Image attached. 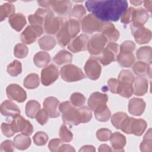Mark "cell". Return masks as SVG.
I'll use <instances>...</instances> for the list:
<instances>
[{
    "label": "cell",
    "mask_w": 152,
    "mask_h": 152,
    "mask_svg": "<svg viewBox=\"0 0 152 152\" xmlns=\"http://www.w3.org/2000/svg\"><path fill=\"white\" fill-rule=\"evenodd\" d=\"M85 5L89 12L104 22L117 21L128 8L125 0L87 1Z\"/></svg>",
    "instance_id": "1"
},
{
    "label": "cell",
    "mask_w": 152,
    "mask_h": 152,
    "mask_svg": "<svg viewBox=\"0 0 152 152\" xmlns=\"http://www.w3.org/2000/svg\"><path fill=\"white\" fill-rule=\"evenodd\" d=\"M80 31V24L78 21L69 18L64 22L60 30L56 34L58 44L65 47L74 39Z\"/></svg>",
    "instance_id": "2"
},
{
    "label": "cell",
    "mask_w": 152,
    "mask_h": 152,
    "mask_svg": "<svg viewBox=\"0 0 152 152\" xmlns=\"http://www.w3.org/2000/svg\"><path fill=\"white\" fill-rule=\"evenodd\" d=\"M59 110L62 113V119L64 124L70 126L81 124L78 109H76L70 102L66 101L59 104Z\"/></svg>",
    "instance_id": "3"
},
{
    "label": "cell",
    "mask_w": 152,
    "mask_h": 152,
    "mask_svg": "<svg viewBox=\"0 0 152 152\" xmlns=\"http://www.w3.org/2000/svg\"><path fill=\"white\" fill-rule=\"evenodd\" d=\"M147 124L142 119H136L126 116L122 122L120 129L128 134L141 136L147 128Z\"/></svg>",
    "instance_id": "4"
},
{
    "label": "cell",
    "mask_w": 152,
    "mask_h": 152,
    "mask_svg": "<svg viewBox=\"0 0 152 152\" xmlns=\"http://www.w3.org/2000/svg\"><path fill=\"white\" fill-rule=\"evenodd\" d=\"M107 22H104L93 14H88L83 18L81 21L82 31L87 34L94 32H102Z\"/></svg>",
    "instance_id": "5"
},
{
    "label": "cell",
    "mask_w": 152,
    "mask_h": 152,
    "mask_svg": "<svg viewBox=\"0 0 152 152\" xmlns=\"http://www.w3.org/2000/svg\"><path fill=\"white\" fill-rule=\"evenodd\" d=\"M37 2L40 6L53 11L61 16L69 14L72 7L70 1H37Z\"/></svg>",
    "instance_id": "6"
},
{
    "label": "cell",
    "mask_w": 152,
    "mask_h": 152,
    "mask_svg": "<svg viewBox=\"0 0 152 152\" xmlns=\"http://www.w3.org/2000/svg\"><path fill=\"white\" fill-rule=\"evenodd\" d=\"M60 75L62 79L66 82L78 81L86 77L82 70L73 64L63 66L60 69Z\"/></svg>",
    "instance_id": "7"
},
{
    "label": "cell",
    "mask_w": 152,
    "mask_h": 152,
    "mask_svg": "<svg viewBox=\"0 0 152 152\" xmlns=\"http://www.w3.org/2000/svg\"><path fill=\"white\" fill-rule=\"evenodd\" d=\"M107 42L106 37L102 34H96L88 40L87 49L91 55L99 56Z\"/></svg>",
    "instance_id": "8"
},
{
    "label": "cell",
    "mask_w": 152,
    "mask_h": 152,
    "mask_svg": "<svg viewBox=\"0 0 152 152\" xmlns=\"http://www.w3.org/2000/svg\"><path fill=\"white\" fill-rule=\"evenodd\" d=\"M118 48L119 45L117 43L110 42L104 48L102 53L96 56V59L103 65H107L116 60Z\"/></svg>",
    "instance_id": "9"
},
{
    "label": "cell",
    "mask_w": 152,
    "mask_h": 152,
    "mask_svg": "<svg viewBox=\"0 0 152 152\" xmlns=\"http://www.w3.org/2000/svg\"><path fill=\"white\" fill-rule=\"evenodd\" d=\"M63 23L62 18L56 17L54 12L49 10L45 17L43 28L46 33L53 35L59 32Z\"/></svg>",
    "instance_id": "10"
},
{
    "label": "cell",
    "mask_w": 152,
    "mask_h": 152,
    "mask_svg": "<svg viewBox=\"0 0 152 152\" xmlns=\"http://www.w3.org/2000/svg\"><path fill=\"white\" fill-rule=\"evenodd\" d=\"M43 27L34 25L28 26L21 34V40L23 43L30 45L34 43L37 38L43 33Z\"/></svg>",
    "instance_id": "11"
},
{
    "label": "cell",
    "mask_w": 152,
    "mask_h": 152,
    "mask_svg": "<svg viewBox=\"0 0 152 152\" xmlns=\"http://www.w3.org/2000/svg\"><path fill=\"white\" fill-rule=\"evenodd\" d=\"M132 35L134 36L135 42L140 44L148 43L151 38V31L144 27L143 26H138L132 24L131 25Z\"/></svg>",
    "instance_id": "12"
},
{
    "label": "cell",
    "mask_w": 152,
    "mask_h": 152,
    "mask_svg": "<svg viewBox=\"0 0 152 152\" xmlns=\"http://www.w3.org/2000/svg\"><path fill=\"white\" fill-rule=\"evenodd\" d=\"M11 124L15 133L21 132L23 134L29 136L34 131L31 124L20 115L13 118Z\"/></svg>",
    "instance_id": "13"
},
{
    "label": "cell",
    "mask_w": 152,
    "mask_h": 152,
    "mask_svg": "<svg viewBox=\"0 0 152 152\" xmlns=\"http://www.w3.org/2000/svg\"><path fill=\"white\" fill-rule=\"evenodd\" d=\"M84 69L86 76L92 80H96L100 76L102 67L96 58H90L86 62Z\"/></svg>",
    "instance_id": "14"
},
{
    "label": "cell",
    "mask_w": 152,
    "mask_h": 152,
    "mask_svg": "<svg viewBox=\"0 0 152 152\" xmlns=\"http://www.w3.org/2000/svg\"><path fill=\"white\" fill-rule=\"evenodd\" d=\"M108 100V96L106 94L96 91L93 93L88 98V106L93 110L102 109L107 106L106 103Z\"/></svg>",
    "instance_id": "15"
},
{
    "label": "cell",
    "mask_w": 152,
    "mask_h": 152,
    "mask_svg": "<svg viewBox=\"0 0 152 152\" xmlns=\"http://www.w3.org/2000/svg\"><path fill=\"white\" fill-rule=\"evenodd\" d=\"M58 69L53 64H50L42 70L41 81L45 86H49L53 84L58 78Z\"/></svg>",
    "instance_id": "16"
},
{
    "label": "cell",
    "mask_w": 152,
    "mask_h": 152,
    "mask_svg": "<svg viewBox=\"0 0 152 152\" xmlns=\"http://www.w3.org/2000/svg\"><path fill=\"white\" fill-rule=\"evenodd\" d=\"M6 93L10 99L19 103L24 102L27 99L26 91L17 84L9 85L6 88Z\"/></svg>",
    "instance_id": "17"
},
{
    "label": "cell",
    "mask_w": 152,
    "mask_h": 152,
    "mask_svg": "<svg viewBox=\"0 0 152 152\" xmlns=\"http://www.w3.org/2000/svg\"><path fill=\"white\" fill-rule=\"evenodd\" d=\"M89 37L86 34H81L72 39L68 45V49L72 52L78 53L87 49Z\"/></svg>",
    "instance_id": "18"
},
{
    "label": "cell",
    "mask_w": 152,
    "mask_h": 152,
    "mask_svg": "<svg viewBox=\"0 0 152 152\" xmlns=\"http://www.w3.org/2000/svg\"><path fill=\"white\" fill-rule=\"evenodd\" d=\"M59 101L55 97H48L43 102L44 109L48 112L50 118H55L59 116Z\"/></svg>",
    "instance_id": "19"
},
{
    "label": "cell",
    "mask_w": 152,
    "mask_h": 152,
    "mask_svg": "<svg viewBox=\"0 0 152 152\" xmlns=\"http://www.w3.org/2000/svg\"><path fill=\"white\" fill-rule=\"evenodd\" d=\"M0 110L3 116L11 117L12 119L20 114L19 107L14 102L9 100H6L1 103Z\"/></svg>",
    "instance_id": "20"
},
{
    "label": "cell",
    "mask_w": 152,
    "mask_h": 152,
    "mask_svg": "<svg viewBox=\"0 0 152 152\" xmlns=\"http://www.w3.org/2000/svg\"><path fill=\"white\" fill-rule=\"evenodd\" d=\"M145 106V102L142 99L133 97L129 101L128 111L132 115L140 116L144 112Z\"/></svg>",
    "instance_id": "21"
},
{
    "label": "cell",
    "mask_w": 152,
    "mask_h": 152,
    "mask_svg": "<svg viewBox=\"0 0 152 152\" xmlns=\"http://www.w3.org/2000/svg\"><path fill=\"white\" fill-rule=\"evenodd\" d=\"M148 11L142 8H139L135 9L133 8L131 14V22L133 24L138 26H143L149 19Z\"/></svg>",
    "instance_id": "22"
},
{
    "label": "cell",
    "mask_w": 152,
    "mask_h": 152,
    "mask_svg": "<svg viewBox=\"0 0 152 152\" xmlns=\"http://www.w3.org/2000/svg\"><path fill=\"white\" fill-rule=\"evenodd\" d=\"M134 93L137 96H141L147 93L148 88V80L142 76H137L135 78Z\"/></svg>",
    "instance_id": "23"
},
{
    "label": "cell",
    "mask_w": 152,
    "mask_h": 152,
    "mask_svg": "<svg viewBox=\"0 0 152 152\" xmlns=\"http://www.w3.org/2000/svg\"><path fill=\"white\" fill-rule=\"evenodd\" d=\"M49 10L47 8H38L34 14L28 16L29 23L31 24V25L43 27L44 26L45 17Z\"/></svg>",
    "instance_id": "24"
},
{
    "label": "cell",
    "mask_w": 152,
    "mask_h": 152,
    "mask_svg": "<svg viewBox=\"0 0 152 152\" xmlns=\"http://www.w3.org/2000/svg\"><path fill=\"white\" fill-rule=\"evenodd\" d=\"M110 144L115 151H124V147L126 144L125 137L118 132H115L111 135L110 138Z\"/></svg>",
    "instance_id": "25"
},
{
    "label": "cell",
    "mask_w": 152,
    "mask_h": 152,
    "mask_svg": "<svg viewBox=\"0 0 152 152\" xmlns=\"http://www.w3.org/2000/svg\"><path fill=\"white\" fill-rule=\"evenodd\" d=\"M8 22L12 28L17 31H20L27 23L25 16L21 13H16L11 15Z\"/></svg>",
    "instance_id": "26"
},
{
    "label": "cell",
    "mask_w": 152,
    "mask_h": 152,
    "mask_svg": "<svg viewBox=\"0 0 152 152\" xmlns=\"http://www.w3.org/2000/svg\"><path fill=\"white\" fill-rule=\"evenodd\" d=\"M116 60L121 66L129 68L134 64L135 58L131 52H120L117 55Z\"/></svg>",
    "instance_id": "27"
},
{
    "label": "cell",
    "mask_w": 152,
    "mask_h": 152,
    "mask_svg": "<svg viewBox=\"0 0 152 152\" xmlns=\"http://www.w3.org/2000/svg\"><path fill=\"white\" fill-rule=\"evenodd\" d=\"M133 72L138 76H148L151 78V72L150 65L142 62L137 61L135 62L132 65Z\"/></svg>",
    "instance_id": "28"
},
{
    "label": "cell",
    "mask_w": 152,
    "mask_h": 152,
    "mask_svg": "<svg viewBox=\"0 0 152 152\" xmlns=\"http://www.w3.org/2000/svg\"><path fill=\"white\" fill-rule=\"evenodd\" d=\"M102 34L106 37L107 40H109L111 42L117 41L120 36L119 31L115 28V26L110 22L107 23Z\"/></svg>",
    "instance_id": "29"
},
{
    "label": "cell",
    "mask_w": 152,
    "mask_h": 152,
    "mask_svg": "<svg viewBox=\"0 0 152 152\" xmlns=\"http://www.w3.org/2000/svg\"><path fill=\"white\" fill-rule=\"evenodd\" d=\"M151 48L150 46H142L137 50L136 56L140 61L150 65L151 64Z\"/></svg>",
    "instance_id": "30"
},
{
    "label": "cell",
    "mask_w": 152,
    "mask_h": 152,
    "mask_svg": "<svg viewBox=\"0 0 152 152\" xmlns=\"http://www.w3.org/2000/svg\"><path fill=\"white\" fill-rule=\"evenodd\" d=\"M14 143L16 148L24 150L28 148L31 144L30 138L24 134H18L14 138Z\"/></svg>",
    "instance_id": "31"
},
{
    "label": "cell",
    "mask_w": 152,
    "mask_h": 152,
    "mask_svg": "<svg viewBox=\"0 0 152 152\" xmlns=\"http://www.w3.org/2000/svg\"><path fill=\"white\" fill-rule=\"evenodd\" d=\"M133 93L134 88L132 87V84L118 81L116 94H119L124 97L129 98L133 94Z\"/></svg>",
    "instance_id": "32"
},
{
    "label": "cell",
    "mask_w": 152,
    "mask_h": 152,
    "mask_svg": "<svg viewBox=\"0 0 152 152\" xmlns=\"http://www.w3.org/2000/svg\"><path fill=\"white\" fill-rule=\"evenodd\" d=\"M50 61V55L45 52L40 51L36 53L33 57V62L39 68L46 66Z\"/></svg>",
    "instance_id": "33"
},
{
    "label": "cell",
    "mask_w": 152,
    "mask_h": 152,
    "mask_svg": "<svg viewBox=\"0 0 152 152\" xmlns=\"http://www.w3.org/2000/svg\"><path fill=\"white\" fill-rule=\"evenodd\" d=\"M72 60V55L65 50H61L59 51L53 58V62L58 65L69 63Z\"/></svg>",
    "instance_id": "34"
},
{
    "label": "cell",
    "mask_w": 152,
    "mask_h": 152,
    "mask_svg": "<svg viewBox=\"0 0 152 152\" xmlns=\"http://www.w3.org/2000/svg\"><path fill=\"white\" fill-rule=\"evenodd\" d=\"M40 110V103L35 100H31L27 102L26 104L25 112L26 115L30 118H34L36 117L38 112Z\"/></svg>",
    "instance_id": "35"
},
{
    "label": "cell",
    "mask_w": 152,
    "mask_h": 152,
    "mask_svg": "<svg viewBox=\"0 0 152 152\" xmlns=\"http://www.w3.org/2000/svg\"><path fill=\"white\" fill-rule=\"evenodd\" d=\"M38 43L42 49L50 50L54 48L56 44V41L53 37L45 35L39 39Z\"/></svg>",
    "instance_id": "36"
},
{
    "label": "cell",
    "mask_w": 152,
    "mask_h": 152,
    "mask_svg": "<svg viewBox=\"0 0 152 152\" xmlns=\"http://www.w3.org/2000/svg\"><path fill=\"white\" fill-rule=\"evenodd\" d=\"M39 75L36 73H31L26 76L23 81L24 86L27 89H34L39 86Z\"/></svg>",
    "instance_id": "37"
},
{
    "label": "cell",
    "mask_w": 152,
    "mask_h": 152,
    "mask_svg": "<svg viewBox=\"0 0 152 152\" xmlns=\"http://www.w3.org/2000/svg\"><path fill=\"white\" fill-rule=\"evenodd\" d=\"M140 147V150L142 152H151L152 151L151 128H149L144 135Z\"/></svg>",
    "instance_id": "38"
},
{
    "label": "cell",
    "mask_w": 152,
    "mask_h": 152,
    "mask_svg": "<svg viewBox=\"0 0 152 152\" xmlns=\"http://www.w3.org/2000/svg\"><path fill=\"white\" fill-rule=\"evenodd\" d=\"M15 12V7L11 3H5L0 7V20L2 21L7 17H10Z\"/></svg>",
    "instance_id": "39"
},
{
    "label": "cell",
    "mask_w": 152,
    "mask_h": 152,
    "mask_svg": "<svg viewBox=\"0 0 152 152\" xmlns=\"http://www.w3.org/2000/svg\"><path fill=\"white\" fill-rule=\"evenodd\" d=\"M86 14V10L84 7L81 4H77L74 5L70 12V18L79 21Z\"/></svg>",
    "instance_id": "40"
},
{
    "label": "cell",
    "mask_w": 152,
    "mask_h": 152,
    "mask_svg": "<svg viewBox=\"0 0 152 152\" xmlns=\"http://www.w3.org/2000/svg\"><path fill=\"white\" fill-rule=\"evenodd\" d=\"M7 71L11 76L17 77L22 72L21 63L17 60L13 61L11 63L8 65Z\"/></svg>",
    "instance_id": "41"
},
{
    "label": "cell",
    "mask_w": 152,
    "mask_h": 152,
    "mask_svg": "<svg viewBox=\"0 0 152 152\" xmlns=\"http://www.w3.org/2000/svg\"><path fill=\"white\" fill-rule=\"evenodd\" d=\"M94 113L96 119L100 122L107 121L111 116V112L107 106L102 109L94 111Z\"/></svg>",
    "instance_id": "42"
},
{
    "label": "cell",
    "mask_w": 152,
    "mask_h": 152,
    "mask_svg": "<svg viewBox=\"0 0 152 152\" xmlns=\"http://www.w3.org/2000/svg\"><path fill=\"white\" fill-rule=\"evenodd\" d=\"M118 80L121 82H125L132 84L135 81V77L129 70L124 69L119 72Z\"/></svg>",
    "instance_id": "43"
},
{
    "label": "cell",
    "mask_w": 152,
    "mask_h": 152,
    "mask_svg": "<svg viewBox=\"0 0 152 152\" xmlns=\"http://www.w3.org/2000/svg\"><path fill=\"white\" fill-rule=\"evenodd\" d=\"M84 96L78 92L72 93L70 96V102L75 107H81L86 102Z\"/></svg>",
    "instance_id": "44"
},
{
    "label": "cell",
    "mask_w": 152,
    "mask_h": 152,
    "mask_svg": "<svg viewBox=\"0 0 152 152\" xmlns=\"http://www.w3.org/2000/svg\"><path fill=\"white\" fill-rule=\"evenodd\" d=\"M28 53V49L23 43H18L14 47V54L16 58H24L27 56Z\"/></svg>",
    "instance_id": "45"
},
{
    "label": "cell",
    "mask_w": 152,
    "mask_h": 152,
    "mask_svg": "<svg viewBox=\"0 0 152 152\" xmlns=\"http://www.w3.org/2000/svg\"><path fill=\"white\" fill-rule=\"evenodd\" d=\"M48 134L43 131L37 132L33 137L34 143L38 146L45 145L48 141Z\"/></svg>",
    "instance_id": "46"
},
{
    "label": "cell",
    "mask_w": 152,
    "mask_h": 152,
    "mask_svg": "<svg viewBox=\"0 0 152 152\" xmlns=\"http://www.w3.org/2000/svg\"><path fill=\"white\" fill-rule=\"evenodd\" d=\"M128 116L126 113L122 112H116L111 117V123L116 129H120L121 125L124 119Z\"/></svg>",
    "instance_id": "47"
},
{
    "label": "cell",
    "mask_w": 152,
    "mask_h": 152,
    "mask_svg": "<svg viewBox=\"0 0 152 152\" xmlns=\"http://www.w3.org/2000/svg\"><path fill=\"white\" fill-rule=\"evenodd\" d=\"M81 123H87L92 118V113L90 108L87 106H81L78 108Z\"/></svg>",
    "instance_id": "48"
},
{
    "label": "cell",
    "mask_w": 152,
    "mask_h": 152,
    "mask_svg": "<svg viewBox=\"0 0 152 152\" xmlns=\"http://www.w3.org/2000/svg\"><path fill=\"white\" fill-rule=\"evenodd\" d=\"M59 135L61 139L65 142H70L73 138L72 133L64 124L62 125L59 128Z\"/></svg>",
    "instance_id": "49"
},
{
    "label": "cell",
    "mask_w": 152,
    "mask_h": 152,
    "mask_svg": "<svg viewBox=\"0 0 152 152\" xmlns=\"http://www.w3.org/2000/svg\"><path fill=\"white\" fill-rule=\"evenodd\" d=\"M112 132L107 128H100L96 132V137L100 141H107L110 140Z\"/></svg>",
    "instance_id": "50"
},
{
    "label": "cell",
    "mask_w": 152,
    "mask_h": 152,
    "mask_svg": "<svg viewBox=\"0 0 152 152\" xmlns=\"http://www.w3.org/2000/svg\"><path fill=\"white\" fill-rule=\"evenodd\" d=\"M63 144V141L61 139L54 138L50 141L48 144V147L51 151L57 152L59 151L60 147Z\"/></svg>",
    "instance_id": "51"
},
{
    "label": "cell",
    "mask_w": 152,
    "mask_h": 152,
    "mask_svg": "<svg viewBox=\"0 0 152 152\" xmlns=\"http://www.w3.org/2000/svg\"><path fill=\"white\" fill-rule=\"evenodd\" d=\"M48 113L45 109H40L36 116V121L40 125H43L48 121Z\"/></svg>",
    "instance_id": "52"
},
{
    "label": "cell",
    "mask_w": 152,
    "mask_h": 152,
    "mask_svg": "<svg viewBox=\"0 0 152 152\" xmlns=\"http://www.w3.org/2000/svg\"><path fill=\"white\" fill-rule=\"evenodd\" d=\"M136 48L135 43L131 40H126L120 46V52H132Z\"/></svg>",
    "instance_id": "53"
},
{
    "label": "cell",
    "mask_w": 152,
    "mask_h": 152,
    "mask_svg": "<svg viewBox=\"0 0 152 152\" xmlns=\"http://www.w3.org/2000/svg\"><path fill=\"white\" fill-rule=\"evenodd\" d=\"M1 131L3 134L7 137H12L15 134L13 130L11 122L10 123L3 122L1 124Z\"/></svg>",
    "instance_id": "54"
},
{
    "label": "cell",
    "mask_w": 152,
    "mask_h": 152,
    "mask_svg": "<svg viewBox=\"0 0 152 152\" xmlns=\"http://www.w3.org/2000/svg\"><path fill=\"white\" fill-rule=\"evenodd\" d=\"M14 143L11 140H5L3 141L0 146L1 152H12L14 150Z\"/></svg>",
    "instance_id": "55"
},
{
    "label": "cell",
    "mask_w": 152,
    "mask_h": 152,
    "mask_svg": "<svg viewBox=\"0 0 152 152\" xmlns=\"http://www.w3.org/2000/svg\"><path fill=\"white\" fill-rule=\"evenodd\" d=\"M118 84V80L115 78H110L107 81V84L109 87L110 91L112 93L116 94V89Z\"/></svg>",
    "instance_id": "56"
},
{
    "label": "cell",
    "mask_w": 152,
    "mask_h": 152,
    "mask_svg": "<svg viewBox=\"0 0 152 152\" xmlns=\"http://www.w3.org/2000/svg\"><path fill=\"white\" fill-rule=\"evenodd\" d=\"M59 151H75V149L69 144H63L60 147Z\"/></svg>",
    "instance_id": "57"
},
{
    "label": "cell",
    "mask_w": 152,
    "mask_h": 152,
    "mask_svg": "<svg viewBox=\"0 0 152 152\" xmlns=\"http://www.w3.org/2000/svg\"><path fill=\"white\" fill-rule=\"evenodd\" d=\"M79 151H93V152H94V151H96V149L92 145H86L83 146L82 148L80 149Z\"/></svg>",
    "instance_id": "58"
},
{
    "label": "cell",
    "mask_w": 152,
    "mask_h": 152,
    "mask_svg": "<svg viewBox=\"0 0 152 152\" xmlns=\"http://www.w3.org/2000/svg\"><path fill=\"white\" fill-rule=\"evenodd\" d=\"M98 151L101 152V151H111L112 150L109 147L107 144H102L101 145L99 146Z\"/></svg>",
    "instance_id": "59"
},
{
    "label": "cell",
    "mask_w": 152,
    "mask_h": 152,
    "mask_svg": "<svg viewBox=\"0 0 152 152\" xmlns=\"http://www.w3.org/2000/svg\"><path fill=\"white\" fill-rule=\"evenodd\" d=\"M144 4V7L146 8V10L147 11H149L150 12H151V4H152V1H143Z\"/></svg>",
    "instance_id": "60"
},
{
    "label": "cell",
    "mask_w": 152,
    "mask_h": 152,
    "mask_svg": "<svg viewBox=\"0 0 152 152\" xmlns=\"http://www.w3.org/2000/svg\"><path fill=\"white\" fill-rule=\"evenodd\" d=\"M130 2L135 6H138V5H140L143 2V1H130Z\"/></svg>",
    "instance_id": "61"
}]
</instances>
